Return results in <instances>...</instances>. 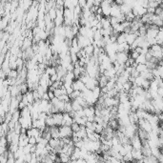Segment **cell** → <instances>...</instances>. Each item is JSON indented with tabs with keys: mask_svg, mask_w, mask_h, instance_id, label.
Returning a JSON list of instances; mask_svg holds the SVG:
<instances>
[{
	"mask_svg": "<svg viewBox=\"0 0 163 163\" xmlns=\"http://www.w3.org/2000/svg\"><path fill=\"white\" fill-rule=\"evenodd\" d=\"M59 133H60V138L63 137H72L74 132L72 130L71 126H59Z\"/></svg>",
	"mask_w": 163,
	"mask_h": 163,
	"instance_id": "6da1fadb",
	"label": "cell"
},
{
	"mask_svg": "<svg viewBox=\"0 0 163 163\" xmlns=\"http://www.w3.org/2000/svg\"><path fill=\"white\" fill-rule=\"evenodd\" d=\"M129 57H130V53H128L126 52L116 53V61H118L119 64H125L128 61Z\"/></svg>",
	"mask_w": 163,
	"mask_h": 163,
	"instance_id": "7a4b0ae2",
	"label": "cell"
},
{
	"mask_svg": "<svg viewBox=\"0 0 163 163\" xmlns=\"http://www.w3.org/2000/svg\"><path fill=\"white\" fill-rule=\"evenodd\" d=\"M131 144L133 145L134 149H136V150H141L142 149V140L139 138L137 134L135 135L133 137L131 138Z\"/></svg>",
	"mask_w": 163,
	"mask_h": 163,
	"instance_id": "3957f363",
	"label": "cell"
},
{
	"mask_svg": "<svg viewBox=\"0 0 163 163\" xmlns=\"http://www.w3.org/2000/svg\"><path fill=\"white\" fill-rule=\"evenodd\" d=\"M72 86H73L74 90H78V91H81V92L86 89V85H85V83L82 82L79 78H76L74 81Z\"/></svg>",
	"mask_w": 163,
	"mask_h": 163,
	"instance_id": "277c9868",
	"label": "cell"
},
{
	"mask_svg": "<svg viewBox=\"0 0 163 163\" xmlns=\"http://www.w3.org/2000/svg\"><path fill=\"white\" fill-rule=\"evenodd\" d=\"M53 119H54V124L56 126H61L62 120H63V113H56V114H53Z\"/></svg>",
	"mask_w": 163,
	"mask_h": 163,
	"instance_id": "5b68a950",
	"label": "cell"
},
{
	"mask_svg": "<svg viewBox=\"0 0 163 163\" xmlns=\"http://www.w3.org/2000/svg\"><path fill=\"white\" fill-rule=\"evenodd\" d=\"M33 44H34L33 39H31V38H29V37H25L24 41H23V45L21 47V51H26L27 49L32 47Z\"/></svg>",
	"mask_w": 163,
	"mask_h": 163,
	"instance_id": "8992f818",
	"label": "cell"
},
{
	"mask_svg": "<svg viewBox=\"0 0 163 163\" xmlns=\"http://www.w3.org/2000/svg\"><path fill=\"white\" fill-rule=\"evenodd\" d=\"M11 18V15H5L3 18L1 19V23H0V28L2 31H4L8 26H9V21Z\"/></svg>",
	"mask_w": 163,
	"mask_h": 163,
	"instance_id": "52a82bcc",
	"label": "cell"
},
{
	"mask_svg": "<svg viewBox=\"0 0 163 163\" xmlns=\"http://www.w3.org/2000/svg\"><path fill=\"white\" fill-rule=\"evenodd\" d=\"M132 154H133V158H134V159H135L136 161H138L139 159H142V158H144L141 150L133 149V151H132Z\"/></svg>",
	"mask_w": 163,
	"mask_h": 163,
	"instance_id": "ba28073f",
	"label": "cell"
},
{
	"mask_svg": "<svg viewBox=\"0 0 163 163\" xmlns=\"http://www.w3.org/2000/svg\"><path fill=\"white\" fill-rule=\"evenodd\" d=\"M108 125L110 126L111 128H113L114 130H118L119 127V122L118 118H111L108 122Z\"/></svg>",
	"mask_w": 163,
	"mask_h": 163,
	"instance_id": "9c48e42d",
	"label": "cell"
},
{
	"mask_svg": "<svg viewBox=\"0 0 163 163\" xmlns=\"http://www.w3.org/2000/svg\"><path fill=\"white\" fill-rule=\"evenodd\" d=\"M136 37H137V35L135 33H129L126 35V42L128 44L132 45V44L135 42V40L136 39Z\"/></svg>",
	"mask_w": 163,
	"mask_h": 163,
	"instance_id": "30bf717a",
	"label": "cell"
},
{
	"mask_svg": "<svg viewBox=\"0 0 163 163\" xmlns=\"http://www.w3.org/2000/svg\"><path fill=\"white\" fill-rule=\"evenodd\" d=\"M120 10H121V13H124V14H127V13H131L132 11H133V8H132L131 6H129L128 4H122V5H120Z\"/></svg>",
	"mask_w": 163,
	"mask_h": 163,
	"instance_id": "8fae6325",
	"label": "cell"
},
{
	"mask_svg": "<svg viewBox=\"0 0 163 163\" xmlns=\"http://www.w3.org/2000/svg\"><path fill=\"white\" fill-rule=\"evenodd\" d=\"M19 73L16 69H11V71L7 74V77H9V78H17Z\"/></svg>",
	"mask_w": 163,
	"mask_h": 163,
	"instance_id": "7c38bea8",
	"label": "cell"
},
{
	"mask_svg": "<svg viewBox=\"0 0 163 163\" xmlns=\"http://www.w3.org/2000/svg\"><path fill=\"white\" fill-rule=\"evenodd\" d=\"M72 106H73V110L74 111H79V110H81V109H83V106L77 101L76 99H74V100H72Z\"/></svg>",
	"mask_w": 163,
	"mask_h": 163,
	"instance_id": "4fadbf2b",
	"label": "cell"
},
{
	"mask_svg": "<svg viewBox=\"0 0 163 163\" xmlns=\"http://www.w3.org/2000/svg\"><path fill=\"white\" fill-rule=\"evenodd\" d=\"M136 62L137 64H146V62H147L146 56H145V54H143V53H140L137 56V58L136 59Z\"/></svg>",
	"mask_w": 163,
	"mask_h": 163,
	"instance_id": "5bb4252c",
	"label": "cell"
},
{
	"mask_svg": "<svg viewBox=\"0 0 163 163\" xmlns=\"http://www.w3.org/2000/svg\"><path fill=\"white\" fill-rule=\"evenodd\" d=\"M46 125L48 127H53L56 125V124H54V119H53V114H48L47 118H46Z\"/></svg>",
	"mask_w": 163,
	"mask_h": 163,
	"instance_id": "9a60e30c",
	"label": "cell"
},
{
	"mask_svg": "<svg viewBox=\"0 0 163 163\" xmlns=\"http://www.w3.org/2000/svg\"><path fill=\"white\" fill-rule=\"evenodd\" d=\"M47 13L50 15L51 19H52L53 21H54V19L56 18V14H57V12H56V6L53 7L52 9H51V10H50Z\"/></svg>",
	"mask_w": 163,
	"mask_h": 163,
	"instance_id": "2e32d148",
	"label": "cell"
},
{
	"mask_svg": "<svg viewBox=\"0 0 163 163\" xmlns=\"http://www.w3.org/2000/svg\"><path fill=\"white\" fill-rule=\"evenodd\" d=\"M85 50V52H86V53L88 54V56H92L94 54V51H95V46L92 44H90L88 46H86L85 48H83Z\"/></svg>",
	"mask_w": 163,
	"mask_h": 163,
	"instance_id": "e0dca14e",
	"label": "cell"
},
{
	"mask_svg": "<svg viewBox=\"0 0 163 163\" xmlns=\"http://www.w3.org/2000/svg\"><path fill=\"white\" fill-rule=\"evenodd\" d=\"M133 82H131L130 80L129 81H127L126 83H124L123 84V90L122 91H124V92H129V91L133 88Z\"/></svg>",
	"mask_w": 163,
	"mask_h": 163,
	"instance_id": "ac0fdd59",
	"label": "cell"
},
{
	"mask_svg": "<svg viewBox=\"0 0 163 163\" xmlns=\"http://www.w3.org/2000/svg\"><path fill=\"white\" fill-rule=\"evenodd\" d=\"M126 35H127V34L126 33H121V34H118V43H119V44H122V43H124V42H126Z\"/></svg>",
	"mask_w": 163,
	"mask_h": 163,
	"instance_id": "d6986e66",
	"label": "cell"
},
{
	"mask_svg": "<svg viewBox=\"0 0 163 163\" xmlns=\"http://www.w3.org/2000/svg\"><path fill=\"white\" fill-rule=\"evenodd\" d=\"M19 86H20V91H21V92H22L23 95L26 94V92H27L28 91H30V90H29V86H28L27 82L22 83L21 85H19Z\"/></svg>",
	"mask_w": 163,
	"mask_h": 163,
	"instance_id": "ffe728a7",
	"label": "cell"
},
{
	"mask_svg": "<svg viewBox=\"0 0 163 163\" xmlns=\"http://www.w3.org/2000/svg\"><path fill=\"white\" fill-rule=\"evenodd\" d=\"M70 96V98H71L72 100L75 99L77 96H81V91H78V90H74L71 95H69Z\"/></svg>",
	"mask_w": 163,
	"mask_h": 163,
	"instance_id": "44dd1931",
	"label": "cell"
},
{
	"mask_svg": "<svg viewBox=\"0 0 163 163\" xmlns=\"http://www.w3.org/2000/svg\"><path fill=\"white\" fill-rule=\"evenodd\" d=\"M136 71H137V72L142 73V72L146 71V70L148 69V67H147L146 64H137V66H136Z\"/></svg>",
	"mask_w": 163,
	"mask_h": 163,
	"instance_id": "7402d4cb",
	"label": "cell"
},
{
	"mask_svg": "<svg viewBox=\"0 0 163 163\" xmlns=\"http://www.w3.org/2000/svg\"><path fill=\"white\" fill-rule=\"evenodd\" d=\"M72 130H73V132H74V133H76V132H78L80 129H81V126L79 125V124H77V123H75V122H74L73 124H72Z\"/></svg>",
	"mask_w": 163,
	"mask_h": 163,
	"instance_id": "603a6c76",
	"label": "cell"
},
{
	"mask_svg": "<svg viewBox=\"0 0 163 163\" xmlns=\"http://www.w3.org/2000/svg\"><path fill=\"white\" fill-rule=\"evenodd\" d=\"M71 111H73V106H72V100L69 102H66V105H65V112H68L70 113Z\"/></svg>",
	"mask_w": 163,
	"mask_h": 163,
	"instance_id": "cb8c5ba5",
	"label": "cell"
},
{
	"mask_svg": "<svg viewBox=\"0 0 163 163\" xmlns=\"http://www.w3.org/2000/svg\"><path fill=\"white\" fill-rule=\"evenodd\" d=\"M75 116H79V118H84L85 115V112H84V108L81 109L79 111H76V114H75Z\"/></svg>",
	"mask_w": 163,
	"mask_h": 163,
	"instance_id": "d4e9b609",
	"label": "cell"
},
{
	"mask_svg": "<svg viewBox=\"0 0 163 163\" xmlns=\"http://www.w3.org/2000/svg\"><path fill=\"white\" fill-rule=\"evenodd\" d=\"M87 3H88L87 0H78V5L82 8V9H84V8L87 6Z\"/></svg>",
	"mask_w": 163,
	"mask_h": 163,
	"instance_id": "484cf974",
	"label": "cell"
},
{
	"mask_svg": "<svg viewBox=\"0 0 163 163\" xmlns=\"http://www.w3.org/2000/svg\"><path fill=\"white\" fill-rule=\"evenodd\" d=\"M32 153H29V154H25V162H30L31 163V160H32Z\"/></svg>",
	"mask_w": 163,
	"mask_h": 163,
	"instance_id": "4316f807",
	"label": "cell"
},
{
	"mask_svg": "<svg viewBox=\"0 0 163 163\" xmlns=\"http://www.w3.org/2000/svg\"><path fill=\"white\" fill-rule=\"evenodd\" d=\"M54 96H57V97H59L61 95H62V92H61V89L60 88H56V90H54Z\"/></svg>",
	"mask_w": 163,
	"mask_h": 163,
	"instance_id": "83f0119b",
	"label": "cell"
},
{
	"mask_svg": "<svg viewBox=\"0 0 163 163\" xmlns=\"http://www.w3.org/2000/svg\"><path fill=\"white\" fill-rule=\"evenodd\" d=\"M29 143H30V144H32V145L36 144V143H37V141H36V137H34V136H31V137H30V140H29Z\"/></svg>",
	"mask_w": 163,
	"mask_h": 163,
	"instance_id": "f1b7e54d",
	"label": "cell"
},
{
	"mask_svg": "<svg viewBox=\"0 0 163 163\" xmlns=\"http://www.w3.org/2000/svg\"><path fill=\"white\" fill-rule=\"evenodd\" d=\"M42 99H45V100H48V101H51V98L48 95V92H46L45 94L42 96Z\"/></svg>",
	"mask_w": 163,
	"mask_h": 163,
	"instance_id": "f546056e",
	"label": "cell"
},
{
	"mask_svg": "<svg viewBox=\"0 0 163 163\" xmlns=\"http://www.w3.org/2000/svg\"><path fill=\"white\" fill-rule=\"evenodd\" d=\"M113 1H114V0H113Z\"/></svg>",
	"mask_w": 163,
	"mask_h": 163,
	"instance_id": "4dcf8cb0",
	"label": "cell"
}]
</instances>
